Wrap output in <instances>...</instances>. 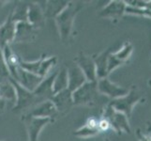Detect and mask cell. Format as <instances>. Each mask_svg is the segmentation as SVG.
Masks as SVG:
<instances>
[{
  "instance_id": "16",
  "label": "cell",
  "mask_w": 151,
  "mask_h": 141,
  "mask_svg": "<svg viewBox=\"0 0 151 141\" xmlns=\"http://www.w3.org/2000/svg\"><path fill=\"white\" fill-rule=\"evenodd\" d=\"M5 104H6V101H4L3 99L0 98V114H1L4 109H5Z\"/></svg>"
},
{
  "instance_id": "4",
  "label": "cell",
  "mask_w": 151,
  "mask_h": 141,
  "mask_svg": "<svg viewBox=\"0 0 151 141\" xmlns=\"http://www.w3.org/2000/svg\"><path fill=\"white\" fill-rule=\"evenodd\" d=\"M27 114L33 117H37V118L51 119H53V121H55V119L59 116L55 106L50 100L44 101L42 103L37 104V106H34L33 108H31Z\"/></svg>"
},
{
  "instance_id": "3",
  "label": "cell",
  "mask_w": 151,
  "mask_h": 141,
  "mask_svg": "<svg viewBox=\"0 0 151 141\" xmlns=\"http://www.w3.org/2000/svg\"><path fill=\"white\" fill-rule=\"evenodd\" d=\"M50 101L54 103L58 114L62 115V116L67 115L74 106L73 99H72V92L68 88L54 94L53 97L50 99Z\"/></svg>"
},
{
  "instance_id": "15",
  "label": "cell",
  "mask_w": 151,
  "mask_h": 141,
  "mask_svg": "<svg viewBox=\"0 0 151 141\" xmlns=\"http://www.w3.org/2000/svg\"><path fill=\"white\" fill-rule=\"evenodd\" d=\"M110 126V123L107 121V119H101V121H99V124H98V129L101 130V131H105L107 130Z\"/></svg>"
},
{
  "instance_id": "5",
  "label": "cell",
  "mask_w": 151,
  "mask_h": 141,
  "mask_svg": "<svg viewBox=\"0 0 151 141\" xmlns=\"http://www.w3.org/2000/svg\"><path fill=\"white\" fill-rule=\"evenodd\" d=\"M95 95V86L93 83H85L72 92V99L75 104H88L93 102Z\"/></svg>"
},
{
  "instance_id": "10",
  "label": "cell",
  "mask_w": 151,
  "mask_h": 141,
  "mask_svg": "<svg viewBox=\"0 0 151 141\" xmlns=\"http://www.w3.org/2000/svg\"><path fill=\"white\" fill-rule=\"evenodd\" d=\"M74 62H76V65L83 72V74H85L86 78H87L90 81L95 80L94 65H93V62L90 60V59H88L85 55H81L78 56L76 59H74Z\"/></svg>"
},
{
  "instance_id": "7",
  "label": "cell",
  "mask_w": 151,
  "mask_h": 141,
  "mask_svg": "<svg viewBox=\"0 0 151 141\" xmlns=\"http://www.w3.org/2000/svg\"><path fill=\"white\" fill-rule=\"evenodd\" d=\"M16 23L12 18V15L2 25H0V49L3 50L5 46L9 45L13 41L15 36Z\"/></svg>"
},
{
  "instance_id": "1",
  "label": "cell",
  "mask_w": 151,
  "mask_h": 141,
  "mask_svg": "<svg viewBox=\"0 0 151 141\" xmlns=\"http://www.w3.org/2000/svg\"><path fill=\"white\" fill-rule=\"evenodd\" d=\"M79 10L80 7L77 4L70 2L68 6L55 17V23L58 27L60 39L64 43L70 40L73 21Z\"/></svg>"
},
{
  "instance_id": "9",
  "label": "cell",
  "mask_w": 151,
  "mask_h": 141,
  "mask_svg": "<svg viewBox=\"0 0 151 141\" xmlns=\"http://www.w3.org/2000/svg\"><path fill=\"white\" fill-rule=\"evenodd\" d=\"M45 15L42 9L37 4H31L27 9V22L38 29L44 25Z\"/></svg>"
},
{
  "instance_id": "11",
  "label": "cell",
  "mask_w": 151,
  "mask_h": 141,
  "mask_svg": "<svg viewBox=\"0 0 151 141\" xmlns=\"http://www.w3.org/2000/svg\"><path fill=\"white\" fill-rule=\"evenodd\" d=\"M0 98L4 101L16 102V90L9 80L0 81Z\"/></svg>"
},
{
  "instance_id": "13",
  "label": "cell",
  "mask_w": 151,
  "mask_h": 141,
  "mask_svg": "<svg viewBox=\"0 0 151 141\" xmlns=\"http://www.w3.org/2000/svg\"><path fill=\"white\" fill-rule=\"evenodd\" d=\"M46 9L43 10L46 17H56L70 2L68 1H48Z\"/></svg>"
},
{
  "instance_id": "2",
  "label": "cell",
  "mask_w": 151,
  "mask_h": 141,
  "mask_svg": "<svg viewBox=\"0 0 151 141\" xmlns=\"http://www.w3.org/2000/svg\"><path fill=\"white\" fill-rule=\"evenodd\" d=\"M22 121H24L25 128H27L28 141H38L41 130L48 123L53 122L54 121L51 119L37 118V117L30 116V115L27 114H24L22 118Z\"/></svg>"
},
{
  "instance_id": "12",
  "label": "cell",
  "mask_w": 151,
  "mask_h": 141,
  "mask_svg": "<svg viewBox=\"0 0 151 141\" xmlns=\"http://www.w3.org/2000/svg\"><path fill=\"white\" fill-rule=\"evenodd\" d=\"M68 88V72L67 68H62V69L57 72L55 77L54 84H53V91L54 94L60 92Z\"/></svg>"
},
{
  "instance_id": "14",
  "label": "cell",
  "mask_w": 151,
  "mask_h": 141,
  "mask_svg": "<svg viewBox=\"0 0 151 141\" xmlns=\"http://www.w3.org/2000/svg\"><path fill=\"white\" fill-rule=\"evenodd\" d=\"M56 63V57L55 56H50V57H43L42 62L40 64L39 76L41 78H45L46 74H48L49 70Z\"/></svg>"
},
{
  "instance_id": "8",
  "label": "cell",
  "mask_w": 151,
  "mask_h": 141,
  "mask_svg": "<svg viewBox=\"0 0 151 141\" xmlns=\"http://www.w3.org/2000/svg\"><path fill=\"white\" fill-rule=\"evenodd\" d=\"M68 72V90L73 92L85 84L86 76L77 65H72L67 69Z\"/></svg>"
},
{
  "instance_id": "6",
  "label": "cell",
  "mask_w": 151,
  "mask_h": 141,
  "mask_svg": "<svg viewBox=\"0 0 151 141\" xmlns=\"http://www.w3.org/2000/svg\"><path fill=\"white\" fill-rule=\"evenodd\" d=\"M36 33H37V28L31 25L28 22L16 23L13 41H16V43L31 41L35 39Z\"/></svg>"
}]
</instances>
